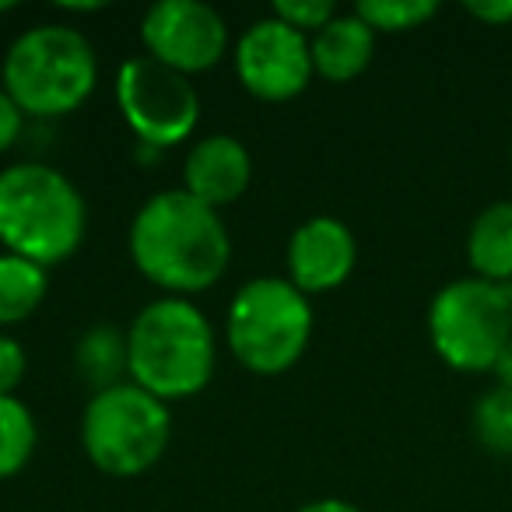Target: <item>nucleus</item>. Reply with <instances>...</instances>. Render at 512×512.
Instances as JSON below:
<instances>
[{
	"label": "nucleus",
	"instance_id": "1",
	"mask_svg": "<svg viewBox=\"0 0 512 512\" xmlns=\"http://www.w3.org/2000/svg\"><path fill=\"white\" fill-rule=\"evenodd\" d=\"M130 260L165 295L190 299L225 278L232 239L221 211L200 204L179 186L148 197L134 214Z\"/></svg>",
	"mask_w": 512,
	"mask_h": 512
},
{
	"label": "nucleus",
	"instance_id": "2",
	"mask_svg": "<svg viewBox=\"0 0 512 512\" xmlns=\"http://www.w3.org/2000/svg\"><path fill=\"white\" fill-rule=\"evenodd\" d=\"M218 365L214 327L190 299L148 302L127 330V376L162 404L190 400L211 383Z\"/></svg>",
	"mask_w": 512,
	"mask_h": 512
},
{
	"label": "nucleus",
	"instance_id": "3",
	"mask_svg": "<svg viewBox=\"0 0 512 512\" xmlns=\"http://www.w3.org/2000/svg\"><path fill=\"white\" fill-rule=\"evenodd\" d=\"M88 207L60 169L18 162L0 169V246L39 267L71 260L85 242Z\"/></svg>",
	"mask_w": 512,
	"mask_h": 512
},
{
	"label": "nucleus",
	"instance_id": "4",
	"mask_svg": "<svg viewBox=\"0 0 512 512\" xmlns=\"http://www.w3.org/2000/svg\"><path fill=\"white\" fill-rule=\"evenodd\" d=\"M99 60L74 25H32L4 57V92L25 116L57 120L92 99Z\"/></svg>",
	"mask_w": 512,
	"mask_h": 512
},
{
	"label": "nucleus",
	"instance_id": "5",
	"mask_svg": "<svg viewBox=\"0 0 512 512\" xmlns=\"http://www.w3.org/2000/svg\"><path fill=\"white\" fill-rule=\"evenodd\" d=\"M313 306L288 278H253L232 295L225 341L232 358L256 376H281L306 355Z\"/></svg>",
	"mask_w": 512,
	"mask_h": 512
},
{
	"label": "nucleus",
	"instance_id": "6",
	"mask_svg": "<svg viewBox=\"0 0 512 512\" xmlns=\"http://www.w3.org/2000/svg\"><path fill=\"white\" fill-rule=\"evenodd\" d=\"M172 439L169 404L137 383H116L92 393L81 414V446L95 470L109 477H137L165 456Z\"/></svg>",
	"mask_w": 512,
	"mask_h": 512
},
{
	"label": "nucleus",
	"instance_id": "7",
	"mask_svg": "<svg viewBox=\"0 0 512 512\" xmlns=\"http://www.w3.org/2000/svg\"><path fill=\"white\" fill-rule=\"evenodd\" d=\"M512 334V285L449 281L428 306L432 348L456 372H495Z\"/></svg>",
	"mask_w": 512,
	"mask_h": 512
},
{
	"label": "nucleus",
	"instance_id": "8",
	"mask_svg": "<svg viewBox=\"0 0 512 512\" xmlns=\"http://www.w3.org/2000/svg\"><path fill=\"white\" fill-rule=\"evenodd\" d=\"M116 106L144 148H176L197 130L200 95L186 74L144 57H130L116 71Z\"/></svg>",
	"mask_w": 512,
	"mask_h": 512
},
{
	"label": "nucleus",
	"instance_id": "9",
	"mask_svg": "<svg viewBox=\"0 0 512 512\" xmlns=\"http://www.w3.org/2000/svg\"><path fill=\"white\" fill-rule=\"evenodd\" d=\"M141 43L151 60L179 74H204L228 50V22L204 0H158L144 11Z\"/></svg>",
	"mask_w": 512,
	"mask_h": 512
},
{
	"label": "nucleus",
	"instance_id": "10",
	"mask_svg": "<svg viewBox=\"0 0 512 512\" xmlns=\"http://www.w3.org/2000/svg\"><path fill=\"white\" fill-rule=\"evenodd\" d=\"M235 74L239 85L260 102L299 99L316 74L309 36L288 29L271 15L260 18L235 43Z\"/></svg>",
	"mask_w": 512,
	"mask_h": 512
},
{
	"label": "nucleus",
	"instance_id": "11",
	"mask_svg": "<svg viewBox=\"0 0 512 512\" xmlns=\"http://www.w3.org/2000/svg\"><path fill=\"white\" fill-rule=\"evenodd\" d=\"M358 264L355 232L341 218L316 214L288 239V281L302 295H323L341 288Z\"/></svg>",
	"mask_w": 512,
	"mask_h": 512
},
{
	"label": "nucleus",
	"instance_id": "12",
	"mask_svg": "<svg viewBox=\"0 0 512 512\" xmlns=\"http://www.w3.org/2000/svg\"><path fill=\"white\" fill-rule=\"evenodd\" d=\"M249 179H253V158L246 144L232 134L200 137L183 165V190L214 211L235 204L249 190Z\"/></svg>",
	"mask_w": 512,
	"mask_h": 512
},
{
	"label": "nucleus",
	"instance_id": "13",
	"mask_svg": "<svg viewBox=\"0 0 512 512\" xmlns=\"http://www.w3.org/2000/svg\"><path fill=\"white\" fill-rule=\"evenodd\" d=\"M309 53H313V71L320 78L344 85L369 71L372 53H376V32L355 11L337 15L316 36H309Z\"/></svg>",
	"mask_w": 512,
	"mask_h": 512
},
{
	"label": "nucleus",
	"instance_id": "14",
	"mask_svg": "<svg viewBox=\"0 0 512 512\" xmlns=\"http://www.w3.org/2000/svg\"><path fill=\"white\" fill-rule=\"evenodd\" d=\"M467 260L474 278L512 285V200L484 207L467 232Z\"/></svg>",
	"mask_w": 512,
	"mask_h": 512
},
{
	"label": "nucleus",
	"instance_id": "15",
	"mask_svg": "<svg viewBox=\"0 0 512 512\" xmlns=\"http://www.w3.org/2000/svg\"><path fill=\"white\" fill-rule=\"evenodd\" d=\"M50 292L46 267L32 264L25 256L0 253V327L25 323Z\"/></svg>",
	"mask_w": 512,
	"mask_h": 512
},
{
	"label": "nucleus",
	"instance_id": "16",
	"mask_svg": "<svg viewBox=\"0 0 512 512\" xmlns=\"http://www.w3.org/2000/svg\"><path fill=\"white\" fill-rule=\"evenodd\" d=\"M74 365L95 386V393L123 383V376H127V334L109 327V323L85 330L78 348H74Z\"/></svg>",
	"mask_w": 512,
	"mask_h": 512
},
{
	"label": "nucleus",
	"instance_id": "17",
	"mask_svg": "<svg viewBox=\"0 0 512 512\" xmlns=\"http://www.w3.org/2000/svg\"><path fill=\"white\" fill-rule=\"evenodd\" d=\"M39 428L32 411L18 397H0V481L15 477L32 460Z\"/></svg>",
	"mask_w": 512,
	"mask_h": 512
},
{
	"label": "nucleus",
	"instance_id": "18",
	"mask_svg": "<svg viewBox=\"0 0 512 512\" xmlns=\"http://www.w3.org/2000/svg\"><path fill=\"white\" fill-rule=\"evenodd\" d=\"M474 435L484 449L512 456V386L498 383L474 404Z\"/></svg>",
	"mask_w": 512,
	"mask_h": 512
},
{
	"label": "nucleus",
	"instance_id": "19",
	"mask_svg": "<svg viewBox=\"0 0 512 512\" xmlns=\"http://www.w3.org/2000/svg\"><path fill=\"white\" fill-rule=\"evenodd\" d=\"M355 15L372 32H411L421 29L439 15L435 0H362L355 4Z\"/></svg>",
	"mask_w": 512,
	"mask_h": 512
},
{
	"label": "nucleus",
	"instance_id": "20",
	"mask_svg": "<svg viewBox=\"0 0 512 512\" xmlns=\"http://www.w3.org/2000/svg\"><path fill=\"white\" fill-rule=\"evenodd\" d=\"M271 18L285 22L288 29L302 32V36H316L330 18H337V8L330 0H274Z\"/></svg>",
	"mask_w": 512,
	"mask_h": 512
},
{
	"label": "nucleus",
	"instance_id": "21",
	"mask_svg": "<svg viewBox=\"0 0 512 512\" xmlns=\"http://www.w3.org/2000/svg\"><path fill=\"white\" fill-rule=\"evenodd\" d=\"M25 372H29V355L25 344L15 337L0 334V397H15V390L22 386Z\"/></svg>",
	"mask_w": 512,
	"mask_h": 512
},
{
	"label": "nucleus",
	"instance_id": "22",
	"mask_svg": "<svg viewBox=\"0 0 512 512\" xmlns=\"http://www.w3.org/2000/svg\"><path fill=\"white\" fill-rule=\"evenodd\" d=\"M22 127H25V113L18 109V102L0 88V155L15 148L18 137H22Z\"/></svg>",
	"mask_w": 512,
	"mask_h": 512
},
{
	"label": "nucleus",
	"instance_id": "23",
	"mask_svg": "<svg viewBox=\"0 0 512 512\" xmlns=\"http://www.w3.org/2000/svg\"><path fill=\"white\" fill-rule=\"evenodd\" d=\"M467 11L484 25H509L512 22V0H488V4H467Z\"/></svg>",
	"mask_w": 512,
	"mask_h": 512
},
{
	"label": "nucleus",
	"instance_id": "24",
	"mask_svg": "<svg viewBox=\"0 0 512 512\" xmlns=\"http://www.w3.org/2000/svg\"><path fill=\"white\" fill-rule=\"evenodd\" d=\"M295 512H362L358 505L344 502V498H313V502L299 505Z\"/></svg>",
	"mask_w": 512,
	"mask_h": 512
},
{
	"label": "nucleus",
	"instance_id": "25",
	"mask_svg": "<svg viewBox=\"0 0 512 512\" xmlns=\"http://www.w3.org/2000/svg\"><path fill=\"white\" fill-rule=\"evenodd\" d=\"M106 4H60V11H74V15H85V11H102Z\"/></svg>",
	"mask_w": 512,
	"mask_h": 512
},
{
	"label": "nucleus",
	"instance_id": "26",
	"mask_svg": "<svg viewBox=\"0 0 512 512\" xmlns=\"http://www.w3.org/2000/svg\"><path fill=\"white\" fill-rule=\"evenodd\" d=\"M4 11H15V4H0V15H4Z\"/></svg>",
	"mask_w": 512,
	"mask_h": 512
},
{
	"label": "nucleus",
	"instance_id": "27",
	"mask_svg": "<svg viewBox=\"0 0 512 512\" xmlns=\"http://www.w3.org/2000/svg\"><path fill=\"white\" fill-rule=\"evenodd\" d=\"M509 337H512V334H509Z\"/></svg>",
	"mask_w": 512,
	"mask_h": 512
}]
</instances>
